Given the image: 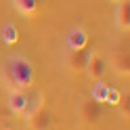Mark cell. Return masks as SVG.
<instances>
[{
    "instance_id": "obj_3",
    "label": "cell",
    "mask_w": 130,
    "mask_h": 130,
    "mask_svg": "<svg viewBox=\"0 0 130 130\" xmlns=\"http://www.w3.org/2000/svg\"><path fill=\"white\" fill-rule=\"evenodd\" d=\"M107 67H109V63H107V59H105L103 55H99V53H90L84 71L88 74V78H90L92 82H101V80L105 78V74H107Z\"/></svg>"
},
{
    "instance_id": "obj_4",
    "label": "cell",
    "mask_w": 130,
    "mask_h": 130,
    "mask_svg": "<svg viewBox=\"0 0 130 130\" xmlns=\"http://www.w3.org/2000/svg\"><path fill=\"white\" fill-rule=\"evenodd\" d=\"M6 105L13 113L23 116L27 113V105H29V94L25 90H19V88H13V90L6 92Z\"/></svg>"
},
{
    "instance_id": "obj_12",
    "label": "cell",
    "mask_w": 130,
    "mask_h": 130,
    "mask_svg": "<svg viewBox=\"0 0 130 130\" xmlns=\"http://www.w3.org/2000/svg\"><path fill=\"white\" fill-rule=\"evenodd\" d=\"M107 92H109V84L94 82V86H92V99H94V101H99V103L107 101Z\"/></svg>"
},
{
    "instance_id": "obj_2",
    "label": "cell",
    "mask_w": 130,
    "mask_h": 130,
    "mask_svg": "<svg viewBox=\"0 0 130 130\" xmlns=\"http://www.w3.org/2000/svg\"><path fill=\"white\" fill-rule=\"evenodd\" d=\"M78 113H80V120L86 126H94V124H99V120L103 116V103L94 101L92 96L90 99H84L78 107Z\"/></svg>"
},
{
    "instance_id": "obj_7",
    "label": "cell",
    "mask_w": 130,
    "mask_h": 130,
    "mask_svg": "<svg viewBox=\"0 0 130 130\" xmlns=\"http://www.w3.org/2000/svg\"><path fill=\"white\" fill-rule=\"evenodd\" d=\"M51 122H53V116L44 107H40V109L29 113V128L31 130H48Z\"/></svg>"
},
{
    "instance_id": "obj_5",
    "label": "cell",
    "mask_w": 130,
    "mask_h": 130,
    "mask_svg": "<svg viewBox=\"0 0 130 130\" xmlns=\"http://www.w3.org/2000/svg\"><path fill=\"white\" fill-rule=\"evenodd\" d=\"M90 48H78V51H67V67L71 71H76V74H80V71L86 69V63H88V57H90Z\"/></svg>"
},
{
    "instance_id": "obj_6",
    "label": "cell",
    "mask_w": 130,
    "mask_h": 130,
    "mask_svg": "<svg viewBox=\"0 0 130 130\" xmlns=\"http://www.w3.org/2000/svg\"><path fill=\"white\" fill-rule=\"evenodd\" d=\"M65 46L67 51H78V48H86L88 46V31L82 27H71L67 38H65Z\"/></svg>"
},
{
    "instance_id": "obj_13",
    "label": "cell",
    "mask_w": 130,
    "mask_h": 130,
    "mask_svg": "<svg viewBox=\"0 0 130 130\" xmlns=\"http://www.w3.org/2000/svg\"><path fill=\"white\" fill-rule=\"evenodd\" d=\"M118 105H120V113L124 118H128V113H130V96H120Z\"/></svg>"
},
{
    "instance_id": "obj_11",
    "label": "cell",
    "mask_w": 130,
    "mask_h": 130,
    "mask_svg": "<svg viewBox=\"0 0 130 130\" xmlns=\"http://www.w3.org/2000/svg\"><path fill=\"white\" fill-rule=\"evenodd\" d=\"M0 40H2L4 44H15L19 40V29H17V25L15 23H4L2 25V29H0Z\"/></svg>"
},
{
    "instance_id": "obj_1",
    "label": "cell",
    "mask_w": 130,
    "mask_h": 130,
    "mask_svg": "<svg viewBox=\"0 0 130 130\" xmlns=\"http://www.w3.org/2000/svg\"><path fill=\"white\" fill-rule=\"evenodd\" d=\"M0 78H2V84L13 90V88H19V90H25L34 84L36 71L34 65L29 59L21 55H11L2 61V67H0Z\"/></svg>"
},
{
    "instance_id": "obj_8",
    "label": "cell",
    "mask_w": 130,
    "mask_h": 130,
    "mask_svg": "<svg viewBox=\"0 0 130 130\" xmlns=\"http://www.w3.org/2000/svg\"><path fill=\"white\" fill-rule=\"evenodd\" d=\"M116 25L120 31L130 29V0H120L116 9Z\"/></svg>"
},
{
    "instance_id": "obj_9",
    "label": "cell",
    "mask_w": 130,
    "mask_h": 130,
    "mask_svg": "<svg viewBox=\"0 0 130 130\" xmlns=\"http://www.w3.org/2000/svg\"><path fill=\"white\" fill-rule=\"evenodd\" d=\"M111 67L120 76H128L130 74V55H128V51H116L113 53L111 55Z\"/></svg>"
},
{
    "instance_id": "obj_10",
    "label": "cell",
    "mask_w": 130,
    "mask_h": 130,
    "mask_svg": "<svg viewBox=\"0 0 130 130\" xmlns=\"http://www.w3.org/2000/svg\"><path fill=\"white\" fill-rule=\"evenodd\" d=\"M13 6L25 17H36L42 6V0H13Z\"/></svg>"
},
{
    "instance_id": "obj_14",
    "label": "cell",
    "mask_w": 130,
    "mask_h": 130,
    "mask_svg": "<svg viewBox=\"0 0 130 130\" xmlns=\"http://www.w3.org/2000/svg\"><path fill=\"white\" fill-rule=\"evenodd\" d=\"M116 2H120V0H116Z\"/></svg>"
}]
</instances>
